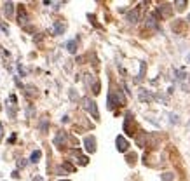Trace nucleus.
I'll list each match as a JSON object with an SVG mask.
<instances>
[{
	"label": "nucleus",
	"mask_w": 190,
	"mask_h": 181,
	"mask_svg": "<svg viewBox=\"0 0 190 181\" xmlns=\"http://www.w3.org/2000/svg\"><path fill=\"white\" fill-rule=\"evenodd\" d=\"M143 73H145V63H141V68H140V77H138V78H143Z\"/></svg>",
	"instance_id": "nucleus-18"
},
{
	"label": "nucleus",
	"mask_w": 190,
	"mask_h": 181,
	"mask_svg": "<svg viewBox=\"0 0 190 181\" xmlns=\"http://www.w3.org/2000/svg\"><path fill=\"white\" fill-rule=\"evenodd\" d=\"M52 31H54V35H63L65 33V25L63 23H54V28H52Z\"/></svg>",
	"instance_id": "nucleus-7"
},
{
	"label": "nucleus",
	"mask_w": 190,
	"mask_h": 181,
	"mask_svg": "<svg viewBox=\"0 0 190 181\" xmlns=\"http://www.w3.org/2000/svg\"><path fill=\"white\" fill-rule=\"evenodd\" d=\"M28 21V18H26V12H25V9H21L19 11V25H25Z\"/></svg>",
	"instance_id": "nucleus-13"
},
{
	"label": "nucleus",
	"mask_w": 190,
	"mask_h": 181,
	"mask_svg": "<svg viewBox=\"0 0 190 181\" xmlns=\"http://www.w3.org/2000/svg\"><path fill=\"white\" fill-rule=\"evenodd\" d=\"M82 103H84V108H85V110H87V111L92 115V117L98 120V118H99V113H98V106H96V103H94L92 99H89V97H84V99H82Z\"/></svg>",
	"instance_id": "nucleus-1"
},
{
	"label": "nucleus",
	"mask_w": 190,
	"mask_h": 181,
	"mask_svg": "<svg viewBox=\"0 0 190 181\" xmlns=\"http://www.w3.org/2000/svg\"><path fill=\"white\" fill-rule=\"evenodd\" d=\"M63 181H68V179H63Z\"/></svg>",
	"instance_id": "nucleus-22"
},
{
	"label": "nucleus",
	"mask_w": 190,
	"mask_h": 181,
	"mask_svg": "<svg viewBox=\"0 0 190 181\" xmlns=\"http://www.w3.org/2000/svg\"><path fill=\"white\" fill-rule=\"evenodd\" d=\"M147 25H148L150 28H159V25H157V19H155L154 16H150V18L147 19Z\"/></svg>",
	"instance_id": "nucleus-12"
},
{
	"label": "nucleus",
	"mask_w": 190,
	"mask_h": 181,
	"mask_svg": "<svg viewBox=\"0 0 190 181\" xmlns=\"http://www.w3.org/2000/svg\"><path fill=\"white\" fill-rule=\"evenodd\" d=\"M2 136H4V127H2V124H0V139H2Z\"/></svg>",
	"instance_id": "nucleus-19"
},
{
	"label": "nucleus",
	"mask_w": 190,
	"mask_h": 181,
	"mask_svg": "<svg viewBox=\"0 0 190 181\" xmlns=\"http://www.w3.org/2000/svg\"><path fill=\"white\" fill-rule=\"evenodd\" d=\"M138 16H140V14H138V11H136V9H134V11H131V12H127V21H129V23H136V21H138Z\"/></svg>",
	"instance_id": "nucleus-9"
},
{
	"label": "nucleus",
	"mask_w": 190,
	"mask_h": 181,
	"mask_svg": "<svg viewBox=\"0 0 190 181\" xmlns=\"http://www.w3.org/2000/svg\"><path fill=\"white\" fill-rule=\"evenodd\" d=\"M140 99L141 101H143V103H145V101H152V99H154V96H152V94H150V92H148V90H145V89H141L140 90Z\"/></svg>",
	"instance_id": "nucleus-5"
},
{
	"label": "nucleus",
	"mask_w": 190,
	"mask_h": 181,
	"mask_svg": "<svg viewBox=\"0 0 190 181\" xmlns=\"http://www.w3.org/2000/svg\"><path fill=\"white\" fill-rule=\"evenodd\" d=\"M65 141H66V134H65V132H59L56 138H54V145L61 148V146L65 145Z\"/></svg>",
	"instance_id": "nucleus-4"
},
{
	"label": "nucleus",
	"mask_w": 190,
	"mask_h": 181,
	"mask_svg": "<svg viewBox=\"0 0 190 181\" xmlns=\"http://www.w3.org/2000/svg\"><path fill=\"white\" fill-rule=\"evenodd\" d=\"M117 104H119L117 97L113 96V94H108V110H113V108H115Z\"/></svg>",
	"instance_id": "nucleus-8"
},
{
	"label": "nucleus",
	"mask_w": 190,
	"mask_h": 181,
	"mask_svg": "<svg viewBox=\"0 0 190 181\" xmlns=\"http://www.w3.org/2000/svg\"><path fill=\"white\" fill-rule=\"evenodd\" d=\"M12 11H14V4H12V2L4 4V14H5L7 18H11V16H12Z\"/></svg>",
	"instance_id": "nucleus-6"
},
{
	"label": "nucleus",
	"mask_w": 190,
	"mask_h": 181,
	"mask_svg": "<svg viewBox=\"0 0 190 181\" xmlns=\"http://www.w3.org/2000/svg\"><path fill=\"white\" fill-rule=\"evenodd\" d=\"M92 92H94V94H98L99 92V82H94V85H92Z\"/></svg>",
	"instance_id": "nucleus-17"
},
{
	"label": "nucleus",
	"mask_w": 190,
	"mask_h": 181,
	"mask_svg": "<svg viewBox=\"0 0 190 181\" xmlns=\"http://www.w3.org/2000/svg\"><path fill=\"white\" fill-rule=\"evenodd\" d=\"M40 155H42V153H40L38 150H37V152H33V153H32V157H30V160H32L33 164H37V162H38V159H40Z\"/></svg>",
	"instance_id": "nucleus-14"
},
{
	"label": "nucleus",
	"mask_w": 190,
	"mask_h": 181,
	"mask_svg": "<svg viewBox=\"0 0 190 181\" xmlns=\"http://www.w3.org/2000/svg\"><path fill=\"white\" fill-rule=\"evenodd\" d=\"M188 21H190V14H188Z\"/></svg>",
	"instance_id": "nucleus-21"
},
{
	"label": "nucleus",
	"mask_w": 190,
	"mask_h": 181,
	"mask_svg": "<svg viewBox=\"0 0 190 181\" xmlns=\"http://www.w3.org/2000/svg\"><path fill=\"white\" fill-rule=\"evenodd\" d=\"M175 5H176L178 11H183V7L187 5V2H185V0H180V2H175Z\"/></svg>",
	"instance_id": "nucleus-16"
},
{
	"label": "nucleus",
	"mask_w": 190,
	"mask_h": 181,
	"mask_svg": "<svg viewBox=\"0 0 190 181\" xmlns=\"http://www.w3.org/2000/svg\"><path fill=\"white\" fill-rule=\"evenodd\" d=\"M115 145H117V150H119V152H127V148H129V143L126 141L124 136H117Z\"/></svg>",
	"instance_id": "nucleus-2"
},
{
	"label": "nucleus",
	"mask_w": 190,
	"mask_h": 181,
	"mask_svg": "<svg viewBox=\"0 0 190 181\" xmlns=\"http://www.w3.org/2000/svg\"><path fill=\"white\" fill-rule=\"evenodd\" d=\"M161 178H162V181H173V179H175V174L164 173V174H161Z\"/></svg>",
	"instance_id": "nucleus-15"
},
{
	"label": "nucleus",
	"mask_w": 190,
	"mask_h": 181,
	"mask_svg": "<svg viewBox=\"0 0 190 181\" xmlns=\"http://www.w3.org/2000/svg\"><path fill=\"white\" fill-rule=\"evenodd\" d=\"M33 181H44L42 178H38V176H37V178H33Z\"/></svg>",
	"instance_id": "nucleus-20"
},
{
	"label": "nucleus",
	"mask_w": 190,
	"mask_h": 181,
	"mask_svg": "<svg viewBox=\"0 0 190 181\" xmlns=\"http://www.w3.org/2000/svg\"><path fill=\"white\" fill-rule=\"evenodd\" d=\"M84 145H85V150L92 153L96 150V139L92 138V136H87V138L84 139Z\"/></svg>",
	"instance_id": "nucleus-3"
},
{
	"label": "nucleus",
	"mask_w": 190,
	"mask_h": 181,
	"mask_svg": "<svg viewBox=\"0 0 190 181\" xmlns=\"http://www.w3.org/2000/svg\"><path fill=\"white\" fill-rule=\"evenodd\" d=\"M66 49H68V52H77V40H70L68 44H66Z\"/></svg>",
	"instance_id": "nucleus-10"
},
{
	"label": "nucleus",
	"mask_w": 190,
	"mask_h": 181,
	"mask_svg": "<svg viewBox=\"0 0 190 181\" xmlns=\"http://www.w3.org/2000/svg\"><path fill=\"white\" fill-rule=\"evenodd\" d=\"M159 11H162L164 16H169L171 14V7H169V4H162V5H159Z\"/></svg>",
	"instance_id": "nucleus-11"
}]
</instances>
